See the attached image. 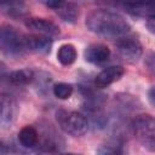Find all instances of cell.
Returning a JSON list of instances; mask_svg holds the SVG:
<instances>
[{
	"mask_svg": "<svg viewBox=\"0 0 155 155\" xmlns=\"http://www.w3.org/2000/svg\"><path fill=\"white\" fill-rule=\"evenodd\" d=\"M85 23L90 31L104 38H121L131 30L130 23L121 15L105 8L91 11Z\"/></svg>",
	"mask_w": 155,
	"mask_h": 155,
	"instance_id": "obj_1",
	"label": "cell"
},
{
	"mask_svg": "<svg viewBox=\"0 0 155 155\" xmlns=\"http://www.w3.org/2000/svg\"><path fill=\"white\" fill-rule=\"evenodd\" d=\"M0 48L1 52L11 58L22 57L27 50L24 35H22L15 27L5 24L0 29Z\"/></svg>",
	"mask_w": 155,
	"mask_h": 155,
	"instance_id": "obj_2",
	"label": "cell"
},
{
	"mask_svg": "<svg viewBox=\"0 0 155 155\" xmlns=\"http://www.w3.org/2000/svg\"><path fill=\"white\" fill-rule=\"evenodd\" d=\"M56 120L58 126L67 134L73 137H82L87 133L88 120L84 114L79 111L61 109L56 113Z\"/></svg>",
	"mask_w": 155,
	"mask_h": 155,
	"instance_id": "obj_3",
	"label": "cell"
},
{
	"mask_svg": "<svg viewBox=\"0 0 155 155\" xmlns=\"http://www.w3.org/2000/svg\"><path fill=\"white\" fill-rule=\"evenodd\" d=\"M131 127L142 147L155 153V117L149 114L138 115L132 120Z\"/></svg>",
	"mask_w": 155,
	"mask_h": 155,
	"instance_id": "obj_4",
	"label": "cell"
},
{
	"mask_svg": "<svg viewBox=\"0 0 155 155\" xmlns=\"http://www.w3.org/2000/svg\"><path fill=\"white\" fill-rule=\"evenodd\" d=\"M116 51L122 59L128 63H136L143 54V46L137 38L124 35L117 38L116 42Z\"/></svg>",
	"mask_w": 155,
	"mask_h": 155,
	"instance_id": "obj_5",
	"label": "cell"
},
{
	"mask_svg": "<svg viewBox=\"0 0 155 155\" xmlns=\"http://www.w3.org/2000/svg\"><path fill=\"white\" fill-rule=\"evenodd\" d=\"M24 25L27 27V29H29L33 33L36 34H42L50 38H57L61 34L59 27L45 18H39V17H30L28 19H25Z\"/></svg>",
	"mask_w": 155,
	"mask_h": 155,
	"instance_id": "obj_6",
	"label": "cell"
},
{
	"mask_svg": "<svg viewBox=\"0 0 155 155\" xmlns=\"http://www.w3.org/2000/svg\"><path fill=\"white\" fill-rule=\"evenodd\" d=\"M125 74V68L121 65H110L104 68L94 78V86L98 88H105L119 81Z\"/></svg>",
	"mask_w": 155,
	"mask_h": 155,
	"instance_id": "obj_7",
	"label": "cell"
},
{
	"mask_svg": "<svg viewBox=\"0 0 155 155\" xmlns=\"http://www.w3.org/2000/svg\"><path fill=\"white\" fill-rule=\"evenodd\" d=\"M24 42L27 50L39 54H46L52 48V38L42 34L34 33V34L24 35Z\"/></svg>",
	"mask_w": 155,
	"mask_h": 155,
	"instance_id": "obj_8",
	"label": "cell"
},
{
	"mask_svg": "<svg viewBox=\"0 0 155 155\" xmlns=\"http://www.w3.org/2000/svg\"><path fill=\"white\" fill-rule=\"evenodd\" d=\"M84 57L86 62L94 64V65H101L109 61L110 50L108 46L103 44H92L85 48Z\"/></svg>",
	"mask_w": 155,
	"mask_h": 155,
	"instance_id": "obj_9",
	"label": "cell"
},
{
	"mask_svg": "<svg viewBox=\"0 0 155 155\" xmlns=\"http://www.w3.org/2000/svg\"><path fill=\"white\" fill-rule=\"evenodd\" d=\"M0 108H1L0 124L4 128L10 127V125L15 120V115H16V103L12 99V97L2 93L1 98H0Z\"/></svg>",
	"mask_w": 155,
	"mask_h": 155,
	"instance_id": "obj_10",
	"label": "cell"
},
{
	"mask_svg": "<svg viewBox=\"0 0 155 155\" xmlns=\"http://www.w3.org/2000/svg\"><path fill=\"white\" fill-rule=\"evenodd\" d=\"M1 11L12 18L23 17L27 13V5L24 0H0Z\"/></svg>",
	"mask_w": 155,
	"mask_h": 155,
	"instance_id": "obj_11",
	"label": "cell"
},
{
	"mask_svg": "<svg viewBox=\"0 0 155 155\" xmlns=\"http://www.w3.org/2000/svg\"><path fill=\"white\" fill-rule=\"evenodd\" d=\"M126 11L134 16V17H140V18H149L150 16L155 15V0L150 1H143V2H137V4H131L124 6Z\"/></svg>",
	"mask_w": 155,
	"mask_h": 155,
	"instance_id": "obj_12",
	"label": "cell"
},
{
	"mask_svg": "<svg viewBox=\"0 0 155 155\" xmlns=\"http://www.w3.org/2000/svg\"><path fill=\"white\" fill-rule=\"evenodd\" d=\"M18 142L25 149H34L39 143V133L33 126H24L18 132Z\"/></svg>",
	"mask_w": 155,
	"mask_h": 155,
	"instance_id": "obj_13",
	"label": "cell"
},
{
	"mask_svg": "<svg viewBox=\"0 0 155 155\" xmlns=\"http://www.w3.org/2000/svg\"><path fill=\"white\" fill-rule=\"evenodd\" d=\"M34 78H35L34 71L31 69L24 68V69H18V70L11 71L8 74V82L12 86L21 87V86L29 85L34 80Z\"/></svg>",
	"mask_w": 155,
	"mask_h": 155,
	"instance_id": "obj_14",
	"label": "cell"
},
{
	"mask_svg": "<svg viewBox=\"0 0 155 155\" xmlns=\"http://www.w3.org/2000/svg\"><path fill=\"white\" fill-rule=\"evenodd\" d=\"M76 58H78V52H76V48L74 45L63 44L59 46V48L57 51V59L62 65H64V67L71 65L75 63Z\"/></svg>",
	"mask_w": 155,
	"mask_h": 155,
	"instance_id": "obj_15",
	"label": "cell"
},
{
	"mask_svg": "<svg viewBox=\"0 0 155 155\" xmlns=\"http://www.w3.org/2000/svg\"><path fill=\"white\" fill-rule=\"evenodd\" d=\"M56 12L67 23H75L79 18V7L74 2H65L64 6H62Z\"/></svg>",
	"mask_w": 155,
	"mask_h": 155,
	"instance_id": "obj_16",
	"label": "cell"
},
{
	"mask_svg": "<svg viewBox=\"0 0 155 155\" xmlns=\"http://www.w3.org/2000/svg\"><path fill=\"white\" fill-rule=\"evenodd\" d=\"M122 142L119 139V138H111V139H108L104 144H102L97 153L98 154H121L124 150H122Z\"/></svg>",
	"mask_w": 155,
	"mask_h": 155,
	"instance_id": "obj_17",
	"label": "cell"
},
{
	"mask_svg": "<svg viewBox=\"0 0 155 155\" xmlns=\"http://www.w3.org/2000/svg\"><path fill=\"white\" fill-rule=\"evenodd\" d=\"M52 92L53 96L58 99H69L74 92V87L73 85L68 84V82H57L52 86Z\"/></svg>",
	"mask_w": 155,
	"mask_h": 155,
	"instance_id": "obj_18",
	"label": "cell"
},
{
	"mask_svg": "<svg viewBox=\"0 0 155 155\" xmlns=\"http://www.w3.org/2000/svg\"><path fill=\"white\" fill-rule=\"evenodd\" d=\"M145 65L148 67L149 71L153 75H155V52H151L148 54V57L145 59Z\"/></svg>",
	"mask_w": 155,
	"mask_h": 155,
	"instance_id": "obj_19",
	"label": "cell"
},
{
	"mask_svg": "<svg viewBox=\"0 0 155 155\" xmlns=\"http://www.w3.org/2000/svg\"><path fill=\"white\" fill-rule=\"evenodd\" d=\"M65 2H67V0H46V5H47L50 8L54 10V11H57V10H59L62 6H64Z\"/></svg>",
	"mask_w": 155,
	"mask_h": 155,
	"instance_id": "obj_20",
	"label": "cell"
},
{
	"mask_svg": "<svg viewBox=\"0 0 155 155\" xmlns=\"http://www.w3.org/2000/svg\"><path fill=\"white\" fill-rule=\"evenodd\" d=\"M145 25H147V29H148L151 34H155V15L150 16L149 18H147Z\"/></svg>",
	"mask_w": 155,
	"mask_h": 155,
	"instance_id": "obj_21",
	"label": "cell"
},
{
	"mask_svg": "<svg viewBox=\"0 0 155 155\" xmlns=\"http://www.w3.org/2000/svg\"><path fill=\"white\" fill-rule=\"evenodd\" d=\"M148 99H149L150 104L155 108V86H153V87L148 91Z\"/></svg>",
	"mask_w": 155,
	"mask_h": 155,
	"instance_id": "obj_22",
	"label": "cell"
},
{
	"mask_svg": "<svg viewBox=\"0 0 155 155\" xmlns=\"http://www.w3.org/2000/svg\"><path fill=\"white\" fill-rule=\"evenodd\" d=\"M119 2H121L124 6L126 5H131V4H137V2H143V1H150V0H116Z\"/></svg>",
	"mask_w": 155,
	"mask_h": 155,
	"instance_id": "obj_23",
	"label": "cell"
}]
</instances>
